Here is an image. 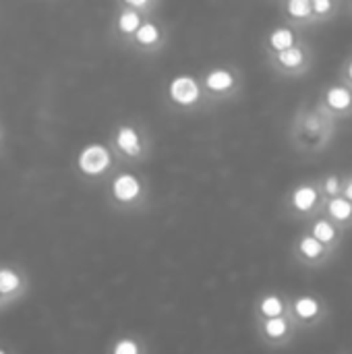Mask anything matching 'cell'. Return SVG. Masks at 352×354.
I'll return each instance as SVG.
<instances>
[{"label":"cell","mask_w":352,"mask_h":354,"mask_svg":"<svg viewBox=\"0 0 352 354\" xmlns=\"http://www.w3.org/2000/svg\"><path fill=\"white\" fill-rule=\"evenodd\" d=\"M110 153L104 145H87L79 156V168L85 174H100L108 168Z\"/></svg>","instance_id":"obj_1"},{"label":"cell","mask_w":352,"mask_h":354,"mask_svg":"<svg viewBox=\"0 0 352 354\" xmlns=\"http://www.w3.org/2000/svg\"><path fill=\"white\" fill-rule=\"evenodd\" d=\"M170 95H172L174 102L189 106V104H193L199 97V87H197V83H195L193 77L180 75V77L172 79V83H170Z\"/></svg>","instance_id":"obj_2"},{"label":"cell","mask_w":352,"mask_h":354,"mask_svg":"<svg viewBox=\"0 0 352 354\" xmlns=\"http://www.w3.org/2000/svg\"><path fill=\"white\" fill-rule=\"evenodd\" d=\"M112 191H114V197L116 199L131 201V199H135L139 195L141 185H139V180L133 174H120V176H116V180L112 185Z\"/></svg>","instance_id":"obj_3"},{"label":"cell","mask_w":352,"mask_h":354,"mask_svg":"<svg viewBox=\"0 0 352 354\" xmlns=\"http://www.w3.org/2000/svg\"><path fill=\"white\" fill-rule=\"evenodd\" d=\"M315 199H317V193H315L313 187H301V189H297L295 195H293V203H295V207L301 209V212L311 209L313 203H315Z\"/></svg>","instance_id":"obj_4"},{"label":"cell","mask_w":352,"mask_h":354,"mask_svg":"<svg viewBox=\"0 0 352 354\" xmlns=\"http://www.w3.org/2000/svg\"><path fill=\"white\" fill-rule=\"evenodd\" d=\"M118 145L127 151V153H137L139 151V135L135 133V129L131 127H122L118 131Z\"/></svg>","instance_id":"obj_5"},{"label":"cell","mask_w":352,"mask_h":354,"mask_svg":"<svg viewBox=\"0 0 352 354\" xmlns=\"http://www.w3.org/2000/svg\"><path fill=\"white\" fill-rule=\"evenodd\" d=\"M205 83H207V87L212 91H224V89H228L232 85V75L228 71H222V68L220 71H212L207 75Z\"/></svg>","instance_id":"obj_6"},{"label":"cell","mask_w":352,"mask_h":354,"mask_svg":"<svg viewBox=\"0 0 352 354\" xmlns=\"http://www.w3.org/2000/svg\"><path fill=\"white\" fill-rule=\"evenodd\" d=\"M270 44H272L276 50H280V52H286V50L295 48V46H293V44H295V35H293V31H290V29H286V27H280V29H276V31L272 33V37H270Z\"/></svg>","instance_id":"obj_7"},{"label":"cell","mask_w":352,"mask_h":354,"mask_svg":"<svg viewBox=\"0 0 352 354\" xmlns=\"http://www.w3.org/2000/svg\"><path fill=\"white\" fill-rule=\"evenodd\" d=\"M351 93H349V89H344V87H332V89L328 91V104H330L332 108H336V110L349 108V106H351Z\"/></svg>","instance_id":"obj_8"},{"label":"cell","mask_w":352,"mask_h":354,"mask_svg":"<svg viewBox=\"0 0 352 354\" xmlns=\"http://www.w3.org/2000/svg\"><path fill=\"white\" fill-rule=\"evenodd\" d=\"M330 214L336 218V220H346L352 216V203L349 199H334L330 203Z\"/></svg>","instance_id":"obj_9"},{"label":"cell","mask_w":352,"mask_h":354,"mask_svg":"<svg viewBox=\"0 0 352 354\" xmlns=\"http://www.w3.org/2000/svg\"><path fill=\"white\" fill-rule=\"evenodd\" d=\"M295 309H297V313H299L303 319H309V317H313V315L319 311V305H317L313 299H309V297H303V299H299V301H297Z\"/></svg>","instance_id":"obj_10"},{"label":"cell","mask_w":352,"mask_h":354,"mask_svg":"<svg viewBox=\"0 0 352 354\" xmlns=\"http://www.w3.org/2000/svg\"><path fill=\"white\" fill-rule=\"evenodd\" d=\"M322 251H324V247H322V243H319L315 236H309V239H303V241H301V253L307 255L309 259L319 257Z\"/></svg>","instance_id":"obj_11"},{"label":"cell","mask_w":352,"mask_h":354,"mask_svg":"<svg viewBox=\"0 0 352 354\" xmlns=\"http://www.w3.org/2000/svg\"><path fill=\"white\" fill-rule=\"evenodd\" d=\"M137 39L141 41V44H154V41H158V37H160V31H158V27L156 25H151V23H145V25H141L139 29H137Z\"/></svg>","instance_id":"obj_12"},{"label":"cell","mask_w":352,"mask_h":354,"mask_svg":"<svg viewBox=\"0 0 352 354\" xmlns=\"http://www.w3.org/2000/svg\"><path fill=\"white\" fill-rule=\"evenodd\" d=\"M261 313L268 315L270 319L278 317V315L282 313V301H280L278 297H268V299H263V303H261Z\"/></svg>","instance_id":"obj_13"},{"label":"cell","mask_w":352,"mask_h":354,"mask_svg":"<svg viewBox=\"0 0 352 354\" xmlns=\"http://www.w3.org/2000/svg\"><path fill=\"white\" fill-rule=\"evenodd\" d=\"M313 234H315V239L319 241V243H330V241H334V228H332V224L330 222H317L315 226H313Z\"/></svg>","instance_id":"obj_14"},{"label":"cell","mask_w":352,"mask_h":354,"mask_svg":"<svg viewBox=\"0 0 352 354\" xmlns=\"http://www.w3.org/2000/svg\"><path fill=\"white\" fill-rule=\"evenodd\" d=\"M19 286V276L10 270H0V292H12Z\"/></svg>","instance_id":"obj_15"},{"label":"cell","mask_w":352,"mask_h":354,"mask_svg":"<svg viewBox=\"0 0 352 354\" xmlns=\"http://www.w3.org/2000/svg\"><path fill=\"white\" fill-rule=\"evenodd\" d=\"M280 62L284 64V66H297V64H301L303 62V50L301 48H290V50H286V52H280Z\"/></svg>","instance_id":"obj_16"},{"label":"cell","mask_w":352,"mask_h":354,"mask_svg":"<svg viewBox=\"0 0 352 354\" xmlns=\"http://www.w3.org/2000/svg\"><path fill=\"white\" fill-rule=\"evenodd\" d=\"M286 330H288V326H286V322L280 319V317H274V319H268V322H266V332H268V336H272V338L284 336Z\"/></svg>","instance_id":"obj_17"},{"label":"cell","mask_w":352,"mask_h":354,"mask_svg":"<svg viewBox=\"0 0 352 354\" xmlns=\"http://www.w3.org/2000/svg\"><path fill=\"white\" fill-rule=\"evenodd\" d=\"M118 25H120L122 31H137V29L141 27V25H139V15L133 12V10H127V12L120 15Z\"/></svg>","instance_id":"obj_18"},{"label":"cell","mask_w":352,"mask_h":354,"mask_svg":"<svg viewBox=\"0 0 352 354\" xmlns=\"http://www.w3.org/2000/svg\"><path fill=\"white\" fill-rule=\"evenodd\" d=\"M288 10H290L295 17H307L309 10H311V4H309L307 0H293V2L288 4Z\"/></svg>","instance_id":"obj_19"},{"label":"cell","mask_w":352,"mask_h":354,"mask_svg":"<svg viewBox=\"0 0 352 354\" xmlns=\"http://www.w3.org/2000/svg\"><path fill=\"white\" fill-rule=\"evenodd\" d=\"M114 354H139V348L133 340H120L114 346Z\"/></svg>","instance_id":"obj_20"},{"label":"cell","mask_w":352,"mask_h":354,"mask_svg":"<svg viewBox=\"0 0 352 354\" xmlns=\"http://www.w3.org/2000/svg\"><path fill=\"white\" fill-rule=\"evenodd\" d=\"M326 191H328V193H336V191H338V178H336V176H330V178L326 180Z\"/></svg>","instance_id":"obj_21"},{"label":"cell","mask_w":352,"mask_h":354,"mask_svg":"<svg viewBox=\"0 0 352 354\" xmlns=\"http://www.w3.org/2000/svg\"><path fill=\"white\" fill-rule=\"evenodd\" d=\"M330 2H326V0H317L315 4H313V8L317 10V12H326V10H330Z\"/></svg>","instance_id":"obj_22"},{"label":"cell","mask_w":352,"mask_h":354,"mask_svg":"<svg viewBox=\"0 0 352 354\" xmlns=\"http://www.w3.org/2000/svg\"><path fill=\"white\" fill-rule=\"evenodd\" d=\"M129 4H131V6H143L145 0H129Z\"/></svg>","instance_id":"obj_23"},{"label":"cell","mask_w":352,"mask_h":354,"mask_svg":"<svg viewBox=\"0 0 352 354\" xmlns=\"http://www.w3.org/2000/svg\"><path fill=\"white\" fill-rule=\"evenodd\" d=\"M346 199H351L352 201V183L346 187Z\"/></svg>","instance_id":"obj_24"},{"label":"cell","mask_w":352,"mask_h":354,"mask_svg":"<svg viewBox=\"0 0 352 354\" xmlns=\"http://www.w3.org/2000/svg\"><path fill=\"white\" fill-rule=\"evenodd\" d=\"M349 75H351V79H352V62H351V68H349Z\"/></svg>","instance_id":"obj_25"},{"label":"cell","mask_w":352,"mask_h":354,"mask_svg":"<svg viewBox=\"0 0 352 354\" xmlns=\"http://www.w3.org/2000/svg\"><path fill=\"white\" fill-rule=\"evenodd\" d=\"M0 354H4V353H2V351H0Z\"/></svg>","instance_id":"obj_26"}]
</instances>
